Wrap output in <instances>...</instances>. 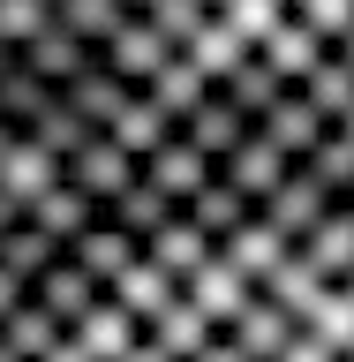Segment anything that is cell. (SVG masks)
I'll return each instance as SVG.
<instances>
[{"label":"cell","mask_w":354,"mask_h":362,"mask_svg":"<svg viewBox=\"0 0 354 362\" xmlns=\"http://www.w3.org/2000/svg\"><path fill=\"white\" fill-rule=\"evenodd\" d=\"M324 211H332V197H324L317 181H302V174H287V181H279V189H271L264 204H256V219H264V226H271V234H279L287 249H302V242H309L317 226H324Z\"/></svg>","instance_id":"6da1fadb"},{"label":"cell","mask_w":354,"mask_h":362,"mask_svg":"<svg viewBox=\"0 0 354 362\" xmlns=\"http://www.w3.org/2000/svg\"><path fill=\"white\" fill-rule=\"evenodd\" d=\"M61 181L76 189V197H90L98 211H106V204H113V197H121V189L136 181V158H121V151L106 144V136H90V144H83L76 158H61Z\"/></svg>","instance_id":"7a4b0ae2"},{"label":"cell","mask_w":354,"mask_h":362,"mask_svg":"<svg viewBox=\"0 0 354 362\" xmlns=\"http://www.w3.org/2000/svg\"><path fill=\"white\" fill-rule=\"evenodd\" d=\"M211 174H219V166H211L203 151H189L181 136H174V144H158V151L143 158V166H136V181H143V189H158V197L174 204V211H181L189 197H196V189H211Z\"/></svg>","instance_id":"3957f363"},{"label":"cell","mask_w":354,"mask_h":362,"mask_svg":"<svg viewBox=\"0 0 354 362\" xmlns=\"http://www.w3.org/2000/svg\"><path fill=\"white\" fill-rule=\"evenodd\" d=\"M287 174H294V166H287L279 151H271V144H264L256 129H249L242 144H234V151L219 158V181H226V189H234V197L249 204V211H256V204H264V197H271V189H279Z\"/></svg>","instance_id":"277c9868"},{"label":"cell","mask_w":354,"mask_h":362,"mask_svg":"<svg viewBox=\"0 0 354 362\" xmlns=\"http://www.w3.org/2000/svg\"><path fill=\"white\" fill-rule=\"evenodd\" d=\"M30 302H38V310L53 317L61 332H76V325H83V317L98 310L106 294H98V287H90V279H83V272H76V264H68V257H61V264H45L38 279H30Z\"/></svg>","instance_id":"5b68a950"},{"label":"cell","mask_w":354,"mask_h":362,"mask_svg":"<svg viewBox=\"0 0 354 362\" xmlns=\"http://www.w3.org/2000/svg\"><path fill=\"white\" fill-rule=\"evenodd\" d=\"M294 332H302L294 317H279L271 302H256V294H249V310L234 317V325H226L219 339H226V347H234L242 362H279V355L294 347Z\"/></svg>","instance_id":"8992f818"},{"label":"cell","mask_w":354,"mask_h":362,"mask_svg":"<svg viewBox=\"0 0 354 362\" xmlns=\"http://www.w3.org/2000/svg\"><path fill=\"white\" fill-rule=\"evenodd\" d=\"M53 98H61V113H76V121H83L90 136H106L113 121H121V106H129L136 90H129V83H113L106 68L90 61L83 76H76V83H68V90H53Z\"/></svg>","instance_id":"52a82bcc"},{"label":"cell","mask_w":354,"mask_h":362,"mask_svg":"<svg viewBox=\"0 0 354 362\" xmlns=\"http://www.w3.org/2000/svg\"><path fill=\"white\" fill-rule=\"evenodd\" d=\"M287 257H294V249L279 242V234H271L264 219H249L242 234H226V242H219V264L234 272V279H242L249 294L264 287V279H271V272H279V264H287Z\"/></svg>","instance_id":"ba28073f"},{"label":"cell","mask_w":354,"mask_h":362,"mask_svg":"<svg viewBox=\"0 0 354 362\" xmlns=\"http://www.w3.org/2000/svg\"><path fill=\"white\" fill-rule=\"evenodd\" d=\"M45 189H61V158H45L30 136H16V144L0 151V197L16 204V211H30Z\"/></svg>","instance_id":"9c48e42d"},{"label":"cell","mask_w":354,"mask_h":362,"mask_svg":"<svg viewBox=\"0 0 354 362\" xmlns=\"http://www.w3.org/2000/svg\"><path fill=\"white\" fill-rule=\"evenodd\" d=\"M181 302H189V310H196L203 325H211V332H226V325H234V317L249 310V287H242V279H234V272L219 264V257H211L203 272H189V279H181Z\"/></svg>","instance_id":"30bf717a"},{"label":"cell","mask_w":354,"mask_h":362,"mask_svg":"<svg viewBox=\"0 0 354 362\" xmlns=\"http://www.w3.org/2000/svg\"><path fill=\"white\" fill-rule=\"evenodd\" d=\"M61 257H68V264H76V272H83V279H90V287H98V294H106L113 279H121V272H129L136 257H143V249H136L129 234H113V226L98 219V226H90V234H76V242H68Z\"/></svg>","instance_id":"8fae6325"},{"label":"cell","mask_w":354,"mask_h":362,"mask_svg":"<svg viewBox=\"0 0 354 362\" xmlns=\"http://www.w3.org/2000/svg\"><path fill=\"white\" fill-rule=\"evenodd\" d=\"M174 279H166V272H158V264H143V257H136V264L129 272H121V279H113V287H106V302H113V310H121V317H136V332H143V325H151V317H166V310H174Z\"/></svg>","instance_id":"7c38bea8"},{"label":"cell","mask_w":354,"mask_h":362,"mask_svg":"<svg viewBox=\"0 0 354 362\" xmlns=\"http://www.w3.org/2000/svg\"><path fill=\"white\" fill-rule=\"evenodd\" d=\"M256 136H264L271 151L287 158V166H302V158H309V151H317V144H324L332 129H324V121H317V113H309V106H302V98L287 90V98H279V106H271L264 121H256Z\"/></svg>","instance_id":"4fadbf2b"},{"label":"cell","mask_w":354,"mask_h":362,"mask_svg":"<svg viewBox=\"0 0 354 362\" xmlns=\"http://www.w3.org/2000/svg\"><path fill=\"white\" fill-rule=\"evenodd\" d=\"M211 257H219V249L203 242V234H196V226H189V219H181V211H174V219H166V226H158L151 242H143V264H158V272H166V279H174V287H181V279H189V272H203V264H211Z\"/></svg>","instance_id":"5bb4252c"},{"label":"cell","mask_w":354,"mask_h":362,"mask_svg":"<svg viewBox=\"0 0 354 362\" xmlns=\"http://www.w3.org/2000/svg\"><path fill=\"white\" fill-rule=\"evenodd\" d=\"M23 226H38L53 249H68L76 234H90V226H98V204H90V197H76V189L61 181V189H45V197L23 211Z\"/></svg>","instance_id":"9a60e30c"},{"label":"cell","mask_w":354,"mask_h":362,"mask_svg":"<svg viewBox=\"0 0 354 362\" xmlns=\"http://www.w3.org/2000/svg\"><path fill=\"white\" fill-rule=\"evenodd\" d=\"M129 16H136L129 0H53V30H61V38H76L83 53H98V45H106Z\"/></svg>","instance_id":"2e32d148"},{"label":"cell","mask_w":354,"mask_h":362,"mask_svg":"<svg viewBox=\"0 0 354 362\" xmlns=\"http://www.w3.org/2000/svg\"><path fill=\"white\" fill-rule=\"evenodd\" d=\"M174 136H181V144H189V151H203V158H211V166H219V158H226V151H234V144H242V136H249V121H242V113H234V106H226L219 90H211V98H203V106L189 113V121H181Z\"/></svg>","instance_id":"e0dca14e"},{"label":"cell","mask_w":354,"mask_h":362,"mask_svg":"<svg viewBox=\"0 0 354 362\" xmlns=\"http://www.w3.org/2000/svg\"><path fill=\"white\" fill-rule=\"evenodd\" d=\"M53 347H61V325H53V317H45L38 302L23 294L16 310L0 317V355H8V362H45Z\"/></svg>","instance_id":"ac0fdd59"},{"label":"cell","mask_w":354,"mask_h":362,"mask_svg":"<svg viewBox=\"0 0 354 362\" xmlns=\"http://www.w3.org/2000/svg\"><path fill=\"white\" fill-rule=\"evenodd\" d=\"M106 144H113L121 158H136V166H143V158H151L158 144H174V121H166V113H158L151 98H143V90H136L129 106H121V121L106 129Z\"/></svg>","instance_id":"d6986e66"},{"label":"cell","mask_w":354,"mask_h":362,"mask_svg":"<svg viewBox=\"0 0 354 362\" xmlns=\"http://www.w3.org/2000/svg\"><path fill=\"white\" fill-rule=\"evenodd\" d=\"M181 219H189V226H196V234H203V242L219 249V242H226V234H242V226H249V219H256V211H249V204H242V197H234V189H226V181H219V174H211V189H196V197L181 204Z\"/></svg>","instance_id":"ffe728a7"},{"label":"cell","mask_w":354,"mask_h":362,"mask_svg":"<svg viewBox=\"0 0 354 362\" xmlns=\"http://www.w3.org/2000/svg\"><path fill=\"white\" fill-rule=\"evenodd\" d=\"M302 339H317L332 362L354 355V302H347V287H324L309 310H302Z\"/></svg>","instance_id":"44dd1931"},{"label":"cell","mask_w":354,"mask_h":362,"mask_svg":"<svg viewBox=\"0 0 354 362\" xmlns=\"http://www.w3.org/2000/svg\"><path fill=\"white\" fill-rule=\"evenodd\" d=\"M211 23H219L242 53H264V38L287 23V0H211Z\"/></svg>","instance_id":"7402d4cb"},{"label":"cell","mask_w":354,"mask_h":362,"mask_svg":"<svg viewBox=\"0 0 354 362\" xmlns=\"http://www.w3.org/2000/svg\"><path fill=\"white\" fill-rule=\"evenodd\" d=\"M98 219H106L113 234H129V242L143 249V242H151V234H158V226L174 219V204L158 197V189H143V181H129V189H121V197H113L106 211H98Z\"/></svg>","instance_id":"603a6c76"},{"label":"cell","mask_w":354,"mask_h":362,"mask_svg":"<svg viewBox=\"0 0 354 362\" xmlns=\"http://www.w3.org/2000/svg\"><path fill=\"white\" fill-rule=\"evenodd\" d=\"M143 339H151V347H158L166 362H196V355H203V347H211L219 332H211V325H203V317H196V310H189V302L174 294V310H166V317H151V325H143Z\"/></svg>","instance_id":"cb8c5ba5"},{"label":"cell","mask_w":354,"mask_h":362,"mask_svg":"<svg viewBox=\"0 0 354 362\" xmlns=\"http://www.w3.org/2000/svg\"><path fill=\"white\" fill-rule=\"evenodd\" d=\"M219 98H226L234 113H242L249 129H256V121H264V113L279 106V98H287V83H279V76H271V68L256 61V53H249V61H242V68H234V76L219 83Z\"/></svg>","instance_id":"d4e9b609"},{"label":"cell","mask_w":354,"mask_h":362,"mask_svg":"<svg viewBox=\"0 0 354 362\" xmlns=\"http://www.w3.org/2000/svg\"><path fill=\"white\" fill-rule=\"evenodd\" d=\"M143 98H151V106H158V113H166V121H174V129H181V121H189V113H196L203 98H211V83H203L196 68H189V61H181V53H174V61L158 68L151 83H143Z\"/></svg>","instance_id":"484cf974"},{"label":"cell","mask_w":354,"mask_h":362,"mask_svg":"<svg viewBox=\"0 0 354 362\" xmlns=\"http://www.w3.org/2000/svg\"><path fill=\"white\" fill-rule=\"evenodd\" d=\"M68 339H76V347H83L90 362H121V355H129V347H136L143 332H136V317H121L113 302H98V310H90V317H83V325H76Z\"/></svg>","instance_id":"4316f807"},{"label":"cell","mask_w":354,"mask_h":362,"mask_svg":"<svg viewBox=\"0 0 354 362\" xmlns=\"http://www.w3.org/2000/svg\"><path fill=\"white\" fill-rule=\"evenodd\" d=\"M45 113H53V90H45L38 76H23V68L8 61V68H0V121H8L16 136H30V129L45 121Z\"/></svg>","instance_id":"83f0119b"},{"label":"cell","mask_w":354,"mask_h":362,"mask_svg":"<svg viewBox=\"0 0 354 362\" xmlns=\"http://www.w3.org/2000/svg\"><path fill=\"white\" fill-rule=\"evenodd\" d=\"M302 257H309V264H317V279H324V287H339V279H347V272H354V226L339 219V204H332V211H324V226H317L309 242H302Z\"/></svg>","instance_id":"f1b7e54d"},{"label":"cell","mask_w":354,"mask_h":362,"mask_svg":"<svg viewBox=\"0 0 354 362\" xmlns=\"http://www.w3.org/2000/svg\"><path fill=\"white\" fill-rule=\"evenodd\" d=\"M136 16H143V30H151V38L166 45V53H181V45H189V38L203 30V16H211V0H143Z\"/></svg>","instance_id":"f546056e"},{"label":"cell","mask_w":354,"mask_h":362,"mask_svg":"<svg viewBox=\"0 0 354 362\" xmlns=\"http://www.w3.org/2000/svg\"><path fill=\"white\" fill-rule=\"evenodd\" d=\"M181 61H189V68H196V76H203V83L219 90L226 76H234V68L249 61V53H242V45H234V38H226V30H219V23H211V16H203V30H196V38H189V45H181Z\"/></svg>","instance_id":"4dcf8cb0"},{"label":"cell","mask_w":354,"mask_h":362,"mask_svg":"<svg viewBox=\"0 0 354 362\" xmlns=\"http://www.w3.org/2000/svg\"><path fill=\"white\" fill-rule=\"evenodd\" d=\"M256 61H264L271 76H279V83L294 90V83H302V76H309L317 61H324V45H317V38H302L294 23H279V30H271V38H264V53H256Z\"/></svg>","instance_id":"1f68e13d"},{"label":"cell","mask_w":354,"mask_h":362,"mask_svg":"<svg viewBox=\"0 0 354 362\" xmlns=\"http://www.w3.org/2000/svg\"><path fill=\"white\" fill-rule=\"evenodd\" d=\"M287 23L302 30V38H317L324 53H332V45L354 30V0H287Z\"/></svg>","instance_id":"d6a6232c"},{"label":"cell","mask_w":354,"mask_h":362,"mask_svg":"<svg viewBox=\"0 0 354 362\" xmlns=\"http://www.w3.org/2000/svg\"><path fill=\"white\" fill-rule=\"evenodd\" d=\"M294 174H302V181H317V189L339 204V197L354 189V144H347V136H324V144H317V151L294 166Z\"/></svg>","instance_id":"836d02e7"},{"label":"cell","mask_w":354,"mask_h":362,"mask_svg":"<svg viewBox=\"0 0 354 362\" xmlns=\"http://www.w3.org/2000/svg\"><path fill=\"white\" fill-rule=\"evenodd\" d=\"M45 264H61V249L45 242L38 226H16V234H0V272H8V279H23V287H30Z\"/></svg>","instance_id":"e575fe53"},{"label":"cell","mask_w":354,"mask_h":362,"mask_svg":"<svg viewBox=\"0 0 354 362\" xmlns=\"http://www.w3.org/2000/svg\"><path fill=\"white\" fill-rule=\"evenodd\" d=\"M53 30V0H0V53H23Z\"/></svg>","instance_id":"d590c367"},{"label":"cell","mask_w":354,"mask_h":362,"mask_svg":"<svg viewBox=\"0 0 354 362\" xmlns=\"http://www.w3.org/2000/svg\"><path fill=\"white\" fill-rule=\"evenodd\" d=\"M30 144H38L45 158H76V151H83V144H90V129H83V121H76V113H61V98H53V113H45L38 129H30Z\"/></svg>","instance_id":"8d00e7d4"},{"label":"cell","mask_w":354,"mask_h":362,"mask_svg":"<svg viewBox=\"0 0 354 362\" xmlns=\"http://www.w3.org/2000/svg\"><path fill=\"white\" fill-rule=\"evenodd\" d=\"M279 362H332V355H324L317 339H302V332H294V347H287V355H279Z\"/></svg>","instance_id":"74e56055"},{"label":"cell","mask_w":354,"mask_h":362,"mask_svg":"<svg viewBox=\"0 0 354 362\" xmlns=\"http://www.w3.org/2000/svg\"><path fill=\"white\" fill-rule=\"evenodd\" d=\"M23 294H30V287H23V279H8V272H0V317H8V310H16V302H23Z\"/></svg>","instance_id":"f35d334b"},{"label":"cell","mask_w":354,"mask_h":362,"mask_svg":"<svg viewBox=\"0 0 354 362\" xmlns=\"http://www.w3.org/2000/svg\"><path fill=\"white\" fill-rule=\"evenodd\" d=\"M45 362H90V355H83V347H76V339L61 332V347H53V355H45Z\"/></svg>","instance_id":"ab89813d"},{"label":"cell","mask_w":354,"mask_h":362,"mask_svg":"<svg viewBox=\"0 0 354 362\" xmlns=\"http://www.w3.org/2000/svg\"><path fill=\"white\" fill-rule=\"evenodd\" d=\"M121 362H166V355H158L151 339H136V347H129V355H121Z\"/></svg>","instance_id":"60d3db41"},{"label":"cell","mask_w":354,"mask_h":362,"mask_svg":"<svg viewBox=\"0 0 354 362\" xmlns=\"http://www.w3.org/2000/svg\"><path fill=\"white\" fill-rule=\"evenodd\" d=\"M196 362H242V355H234V347H226V339H211V347H203Z\"/></svg>","instance_id":"b9f144b4"},{"label":"cell","mask_w":354,"mask_h":362,"mask_svg":"<svg viewBox=\"0 0 354 362\" xmlns=\"http://www.w3.org/2000/svg\"><path fill=\"white\" fill-rule=\"evenodd\" d=\"M16 226H23V211H16L8 197H0V234H16Z\"/></svg>","instance_id":"7bdbcfd3"},{"label":"cell","mask_w":354,"mask_h":362,"mask_svg":"<svg viewBox=\"0 0 354 362\" xmlns=\"http://www.w3.org/2000/svg\"><path fill=\"white\" fill-rule=\"evenodd\" d=\"M339 219H347V226H354V189H347V197H339Z\"/></svg>","instance_id":"ee69618b"},{"label":"cell","mask_w":354,"mask_h":362,"mask_svg":"<svg viewBox=\"0 0 354 362\" xmlns=\"http://www.w3.org/2000/svg\"><path fill=\"white\" fill-rule=\"evenodd\" d=\"M332 136H347V144H354V113H347V121H339V129H332Z\"/></svg>","instance_id":"f6af8a7d"},{"label":"cell","mask_w":354,"mask_h":362,"mask_svg":"<svg viewBox=\"0 0 354 362\" xmlns=\"http://www.w3.org/2000/svg\"><path fill=\"white\" fill-rule=\"evenodd\" d=\"M8 144H16V129H8V121H0V151H8Z\"/></svg>","instance_id":"bcb514c9"},{"label":"cell","mask_w":354,"mask_h":362,"mask_svg":"<svg viewBox=\"0 0 354 362\" xmlns=\"http://www.w3.org/2000/svg\"><path fill=\"white\" fill-rule=\"evenodd\" d=\"M339 287H347V302H354V272H347V279H339Z\"/></svg>","instance_id":"7dc6e473"},{"label":"cell","mask_w":354,"mask_h":362,"mask_svg":"<svg viewBox=\"0 0 354 362\" xmlns=\"http://www.w3.org/2000/svg\"><path fill=\"white\" fill-rule=\"evenodd\" d=\"M8 61H16V53H0V68H8Z\"/></svg>","instance_id":"c3c4849f"},{"label":"cell","mask_w":354,"mask_h":362,"mask_svg":"<svg viewBox=\"0 0 354 362\" xmlns=\"http://www.w3.org/2000/svg\"><path fill=\"white\" fill-rule=\"evenodd\" d=\"M0 362H8V355H0Z\"/></svg>","instance_id":"681fc988"}]
</instances>
